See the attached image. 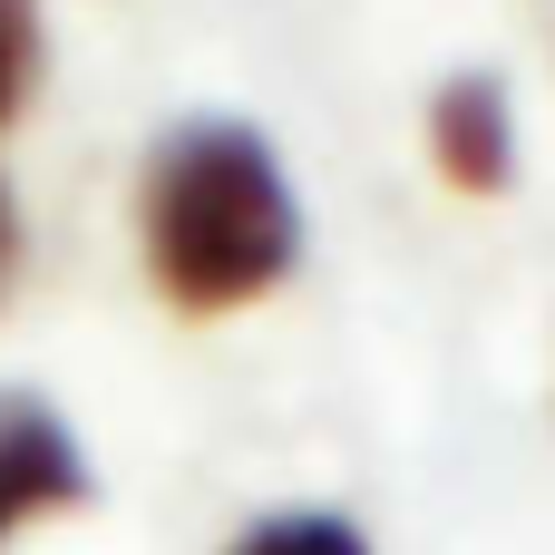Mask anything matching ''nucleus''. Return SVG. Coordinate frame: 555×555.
Instances as JSON below:
<instances>
[{
  "label": "nucleus",
  "instance_id": "obj_3",
  "mask_svg": "<svg viewBox=\"0 0 555 555\" xmlns=\"http://www.w3.org/2000/svg\"><path fill=\"white\" fill-rule=\"evenodd\" d=\"M429 166L459 195H498L517 176V107H507V88L488 68H468V78H449L429 98Z\"/></svg>",
  "mask_w": 555,
  "mask_h": 555
},
{
  "label": "nucleus",
  "instance_id": "obj_6",
  "mask_svg": "<svg viewBox=\"0 0 555 555\" xmlns=\"http://www.w3.org/2000/svg\"><path fill=\"white\" fill-rule=\"evenodd\" d=\"M10 273H20V205H10V185H0V293H10Z\"/></svg>",
  "mask_w": 555,
  "mask_h": 555
},
{
  "label": "nucleus",
  "instance_id": "obj_5",
  "mask_svg": "<svg viewBox=\"0 0 555 555\" xmlns=\"http://www.w3.org/2000/svg\"><path fill=\"white\" fill-rule=\"evenodd\" d=\"M39 88V0H0V127Z\"/></svg>",
  "mask_w": 555,
  "mask_h": 555
},
{
  "label": "nucleus",
  "instance_id": "obj_4",
  "mask_svg": "<svg viewBox=\"0 0 555 555\" xmlns=\"http://www.w3.org/2000/svg\"><path fill=\"white\" fill-rule=\"evenodd\" d=\"M224 555H380V546L341 507H273V517H254Z\"/></svg>",
  "mask_w": 555,
  "mask_h": 555
},
{
  "label": "nucleus",
  "instance_id": "obj_1",
  "mask_svg": "<svg viewBox=\"0 0 555 555\" xmlns=\"http://www.w3.org/2000/svg\"><path fill=\"white\" fill-rule=\"evenodd\" d=\"M137 254L166 312L224 322L273 302L302 273V195L263 127L244 117H185L156 137L137 176Z\"/></svg>",
  "mask_w": 555,
  "mask_h": 555
},
{
  "label": "nucleus",
  "instance_id": "obj_2",
  "mask_svg": "<svg viewBox=\"0 0 555 555\" xmlns=\"http://www.w3.org/2000/svg\"><path fill=\"white\" fill-rule=\"evenodd\" d=\"M98 498V459L88 439L59 420V400L39 390H0V555L29 527H59Z\"/></svg>",
  "mask_w": 555,
  "mask_h": 555
}]
</instances>
